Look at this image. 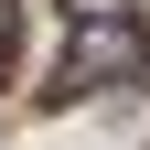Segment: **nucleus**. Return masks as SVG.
<instances>
[{"mask_svg": "<svg viewBox=\"0 0 150 150\" xmlns=\"http://www.w3.org/2000/svg\"><path fill=\"white\" fill-rule=\"evenodd\" d=\"M150 75V32L129 0H64V64L54 97H97V86H139Z\"/></svg>", "mask_w": 150, "mask_h": 150, "instance_id": "nucleus-1", "label": "nucleus"}, {"mask_svg": "<svg viewBox=\"0 0 150 150\" xmlns=\"http://www.w3.org/2000/svg\"><path fill=\"white\" fill-rule=\"evenodd\" d=\"M11 43H22V0H0V75H11Z\"/></svg>", "mask_w": 150, "mask_h": 150, "instance_id": "nucleus-2", "label": "nucleus"}]
</instances>
